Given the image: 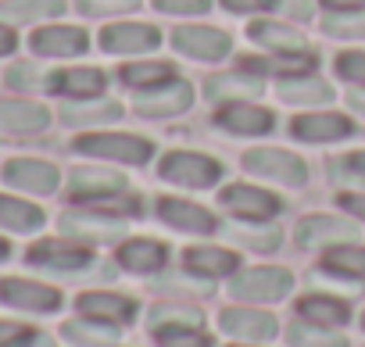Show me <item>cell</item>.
Returning <instances> with one entry per match:
<instances>
[{"mask_svg": "<svg viewBox=\"0 0 365 347\" xmlns=\"http://www.w3.org/2000/svg\"><path fill=\"white\" fill-rule=\"evenodd\" d=\"M79 154H93V157H111V161H129V165H143L150 157V143L125 136V133H86L76 140Z\"/></svg>", "mask_w": 365, "mask_h": 347, "instance_id": "obj_1", "label": "cell"}, {"mask_svg": "<svg viewBox=\"0 0 365 347\" xmlns=\"http://www.w3.org/2000/svg\"><path fill=\"white\" fill-rule=\"evenodd\" d=\"M161 176L168 183H179V187H212L222 176V168H219V161H212L205 154L179 150V154H168L161 161Z\"/></svg>", "mask_w": 365, "mask_h": 347, "instance_id": "obj_2", "label": "cell"}, {"mask_svg": "<svg viewBox=\"0 0 365 347\" xmlns=\"http://www.w3.org/2000/svg\"><path fill=\"white\" fill-rule=\"evenodd\" d=\"M0 301L22 311H54L61 304V294L54 286L29 283V279H0Z\"/></svg>", "mask_w": 365, "mask_h": 347, "instance_id": "obj_3", "label": "cell"}, {"mask_svg": "<svg viewBox=\"0 0 365 347\" xmlns=\"http://www.w3.org/2000/svg\"><path fill=\"white\" fill-rule=\"evenodd\" d=\"M247 168L258 172V176L290 183V187H301V183L308 180L304 161L294 157V154H287V150H251V154H247Z\"/></svg>", "mask_w": 365, "mask_h": 347, "instance_id": "obj_4", "label": "cell"}, {"mask_svg": "<svg viewBox=\"0 0 365 347\" xmlns=\"http://www.w3.org/2000/svg\"><path fill=\"white\" fill-rule=\"evenodd\" d=\"M4 180L19 190H29V194H51V190H58V168L47 161L15 157L4 165Z\"/></svg>", "mask_w": 365, "mask_h": 347, "instance_id": "obj_5", "label": "cell"}, {"mask_svg": "<svg viewBox=\"0 0 365 347\" xmlns=\"http://www.w3.org/2000/svg\"><path fill=\"white\" fill-rule=\"evenodd\" d=\"M290 290V276L283 269H251L233 283L237 297H251V301H276Z\"/></svg>", "mask_w": 365, "mask_h": 347, "instance_id": "obj_6", "label": "cell"}, {"mask_svg": "<svg viewBox=\"0 0 365 347\" xmlns=\"http://www.w3.org/2000/svg\"><path fill=\"white\" fill-rule=\"evenodd\" d=\"M29 261L33 265H43V269L72 272V269L90 265V251L79 247V244H68V240H43V244L29 247Z\"/></svg>", "mask_w": 365, "mask_h": 347, "instance_id": "obj_7", "label": "cell"}, {"mask_svg": "<svg viewBox=\"0 0 365 347\" xmlns=\"http://www.w3.org/2000/svg\"><path fill=\"white\" fill-rule=\"evenodd\" d=\"M158 29L150 26H108L101 33V47L111 54H140V51H154L158 47Z\"/></svg>", "mask_w": 365, "mask_h": 347, "instance_id": "obj_8", "label": "cell"}, {"mask_svg": "<svg viewBox=\"0 0 365 347\" xmlns=\"http://www.w3.org/2000/svg\"><path fill=\"white\" fill-rule=\"evenodd\" d=\"M172 43L182 54H194V58H222L230 51V36L219 29H197V26H182L172 33Z\"/></svg>", "mask_w": 365, "mask_h": 347, "instance_id": "obj_9", "label": "cell"}, {"mask_svg": "<svg viewBox=\"0 0 365 347\" xmlns=\"http://www.w3.org/2000/svg\"><path fill=\"white\" fill-rule=\"evenodd\" d=\"M33 51L47 58H72L86 51V33L72 26H51V29L33 33Z\"/></svg>", "mask_w": 365, "mask_h": 347, "instance_id": "obj_10", "label": "cell"}, {"mask_svg": "<svg viewBox=\"0 0 365 347\" xmlns=\"http://www.w3.org/2000/svg\"><path fill=\"white\" fill-rule=\"evenodd\" d=\"M194 93L187 83H172V86H150L136 97V111L143 115H172V111H182L190 108Z\"/></svg>", "mask_w": 365, "mask_h": 347, "instance_id": "obj_11", "label": "cell"}, {"mask_svg": "<svg viewBox=\"0 0 365 347\" xmlns=\"http://www.w3.org/2000/svg\"><path fill=\"white\" fill-rule=\"evenodd\" d=\"M47 122H51L47 108L33 100H0V129L8 133H40L47 129Z\"/></svg>", "mask_w": 365, "mask_h": 347, "instance_id": "obj_12", "label": "cell"}, {"mask_svg": "<svg viewBox=\"0 0 365 347\" xmlns=\"http://www.w3.org/2000/svg\"><path fill=\"white\" fill-rule=\"evenodd\" d=\"M222 204L233 208L237 215H247V219H272L279 212V201L265 190H255V187H230L222 190Z\"/></svg>", "mask_w": 365, "mask_h": 347, "instance_id": "obj_13", "label": "cell"}, {"mask_svg": "<svg viewBox=\"0 0 365 347\" xmlns=\"http://www.w3.org/2000/svg\"><path fill=\"white\" fill-rule=\"evenodd\" d=\"M68 187H72V197H79V201H97V197H111V194H118L125 183H122V176H115V172L79 168V172H72Z\"/></svg>", "mask_w": 365, "mask_h": 347, "instance_id": "obj_14", "label": "cell"}, {"mask_svg": "<svg viewBox=\"0 0 365 347\" xmlns=\"http://www.w3.org/2000/svg\"><path fill=\"white\" fill-rule=\"evenodd\" d=\"M222 329L233 336H251V340H269L276 333V318L265 311H247V308H230L222 311Z\"/></svg>", "mask_w": 365, "mask_h": 347, "instance_id": "obj_15", "label": "cell"}, {"mask_svg": "<svg viewBox=\"0 0 365 347\" xmlns=\"http://www.w3.org/2000/svg\"><path fill=\"white\" fill-rule=\"evenodd\" d=\"M101 90H104V76L97 68H68L51 79V93L79 97V100H93Z\"/></svg>", "mask_w": 365, "mask_h": 347, "instance_id": "obj_16", "label": "cell"}, {"mask_svg": "<svg viewBox=\"0 0 365 347\" xmlns=\"http://www.w3.org/2000/svg\"><path fill=\"white\" fill-rule=\"evenodd\" d=\"M161 219L168 222V226H175V229H190V233H212L215 229V219L205 212V208H197V204H190V201H161Z\"/></svg>", "mask_w": 365, "mask_h": 347, "instance_id": "obj_17", "label": "cell"}, {"mask_svg": "<svg viewBox=\"0 0 365 347\" xmlns=\"http://www.w3.org/2000/svg\"><path fill=\"white\" fill-rule=\"evenodd\" d=\"M219 122L226 125V129H233V133H269L272 129V115L265 111V108H255V104H226L222 111H219Z\"/></svg>", "mask_w": 365, "mask_h": 347, "instance_id": "obj_18", "label": "cell"}, {"mask_svg": "<svg viewBox=\"0 0 365 347\" xmlns=\"http://www.w3.org/2000/svg\"><path fill=\"white\" fill-rule=\"evenodd\" d=\"M79 311L90 318H104V322H129L136 308L129 297H118V294H83Z\"/></svg>", "mask_w": 365, "mask_h": 347, "instance_id": "obj_19", "label": "cell"}, {"mask_svg": "<svg viewBox=\"0 0 365 347\" xmlns=\"http://www.w3.org/2000/svg\"><path fill=\"white\" fill-rule=\"evenodd\" d=\"M351 233H354L351 226H344L340 219H329V215H312V219H304V222L297 226V240H301L304 247L340 244V240H347Z\"/></svg>", "mask_w": 365, "mask_h": 347, "instance_id": "obj_20", "label": "cell"}, {"mask_svg": "<svg viewBox=\"0 0 365 347\" xmlns=\"http://www.w3.org/2000/svg\"><path fill=\"white\" fill-rule=\"evenodd\" d=\"M315 68L312 54H276V58H244V72L262 76H304Z\"/></svg>", "mask_w": 365, "mask_h": 347, "instance_id": "obj_21", "label": "cell"}, {"mask_svg": "<svg viewBox=\"0 0 365 347\" xmlns=\"http://www.w3.org/2000/svg\"><path fill=\"white\" fill-rule=\"evenodd\" d=\"M347 133H351V122L340 118V115H304V118L294 122V136L315 140V143H322V140H340V136H347Z\"/></svg>", "mask_w": 365, "mask_h": 347, "instance_id": "obj_22", "label": "cell"}, {"mask_svg": "<svg viewBox=\"0 0 365 347\" xmlns=\"http://www.w3.org/2000/svg\"><path fill=\"white\" fill-rule=\"evenodd\" d=\"M0 226L11 233H33L43 226V212L36 204H26L19 197H4L0 194Z\"/></svg>", "mask_w": 365, "mask_h": 347, "instance_id": "obj_23", "label": "cell"}, {"mask_svg": "<svg viewBox=\"0 0 365 347\" xmlns=\"http://www.w3.org/2000/svg\"><path fill=\"white\" fill-rule=\"evenodd\" d=\"M118 261L129 272H154V269L165 265V247L154 244V240H129V244H122Z\"/></svg>", "mask_w": 365, "mask_h": 347, "instance_id": "obj_24", "label": "cell"}, {"mask_svg": "<svg viewBox=\"0 0 365 347\" xmlns=\"http://www.w3.org/2000/svg\"><path fill=\"white\" fill-rule=\"evenodd\" d=\"M61 11H65V0H11V4H0V19L8 22H36Z\"/></svg>", "mask_w": 365, "mask_h": 347, "instance_id": "obj_25", "label": "cell"}, {"mask_svg": "<svg viewBox=\"0 0 365 347\" xmlns=\"http://www.w3.org/2000/svg\"><path fill=\"white\" fill-rule=\"evenodd\" d=\"M187 265L201 276H226L237 269V254L219 251V247H190L187 251Z\"/></svg>", "mask_w": 365, "mask_h": 347, "instance_id": "obj_26", "label": "cell"}, {"mask_svg": "<svg viewBox=\"0 0 365 347\" xmlns=\"http://www.w3.org/2000/svg\"><path fill=\"white\" fill-rule=\"evenodd\" d=\"M247 33H251V40H258V43H265V47L279 51V54H304V40H301V36H294L290 29H283V26L255 22Z\"/></svg>", "mask_w": 365, "mask_h": 347, "instance_id": "obj_27", "label": "cell"}, {"mask_svg": "<svg viewBox=\"0 0 365 347\" xmlns=\"http://www.w3.org/2000/svg\"><path fill=\"white\" fill-rule=\"evenodd\" d=\"M297 311L308 322H319V326H336V322L347 318V304L344 301H333V297H304L297 304Z\"/></svg>", "mask_w": 365, "mask_h": 347, "instance_id": "obj_28", "label": "cell"}, {"mask_svg": "<svg viewBox=\"0 0 365 347\" xmlns=\"http://www.w3.org/2000/svg\"><path fill=\"white\" fill-rule=\"evenodd\" d=\"M122 79H125L129 86H136V90H150V86H161V83L172 79V65H165V61L129 65V68H122Z\"/></svg>", "mask_w": 365, "mask_h": 347, "instance_id": "obj_29", "label": "cell"}, {"mask_svg": "<svg viewBox=\"0 0 365 347\" xmlns=\"http://www.w3.org/2000/svg\"><path fill=\"white\" fill-rule=\"evenodd\" d=\"M326 269L340 276H365V247H329Z\"/></svg>", "mask_w": 365, "mask_h": 347, "instance_id": "obj_30", "label": "cell"}, {"mask_svg": "<svg viewBox=\"0 0 365 347\" xmlns=\"http://www.w3.org/2000/svg\"><path fill=\"white\" fill-rule=\"evenodd\" d=\"M65 336H72L79 343H108V340H115V329H111V322L86 315V322H68L65 326Z\"/></svg>", "mask_w": 365, "mask_h": 347, "instance_id": "obj_31", "label": "cell"}, {"mask_svg": "<svg viewBox=\"0 0 365 347\" xmlns=\"http://www.w3.org/2000/svg\"><path fill=\"white\" fill-rule=\"evenodd\" d=\"M118 115V104L111 100H101V104H68L61 111V118L68 125H79V122H104V118H115Z\"/></svg>", "mask_w": 365, "mask_h": 347, "instance_id": "obj_32", "label": "cell"}, {"mask_svg": "<svg viewBox=\"0 0 365 347\" xmlns=\"http://www.w3.org/2000/svg\"><path fill=\"white\" fill-rule=\"evenodd\" d=\"M158 343L161 347H212V340L205 333H197L194 326H168L158 329Z\"/></svg>", "mask_w": 365, "mask_h": 347, "instance_id": "obj_33", "label": "cell"}, {"mask_svg": "<svg viewBox=\"0 0 365 347\" xmlns=\"http://www.w3.org/2000/svg\"><path fill=\"white\" fill-rule=\"evenodd\" d=\"M326 33H329V36H365V8L329 15V19H326Z\"/></svg>", "mask_w": 365, "mask_h": 347, "instance_id": "obj_34", "label": "cell"}, {"mask_svg": "<svg viewBox=\"0 0 365 347\" xmlns=\"http://www.w3.org/2000/svg\"><path fill=\"white\" fill-rule=\"evenodd\" d=\"M290 340H294V347H344V340L336 333L312 329V326H290Z\"/></svg>", "mask_w": 365, "mask_h": 347, "instance_id": "obj_35", "label": "cell"}, {"mask_svg": "<svg viewBox=\"0 0 365 347\" xmlns=\"http://www.w3.org/2000/svg\"><path fill=\"white\" fill-rule=\"evenodd\" d=\"M287 100H329L333 93H329V86L326 83H287L283 90H279Z\"/></svg>", "mask_w": 365, "mask_h": 347, "instance_id": "obj_36", "label": "cell"}, {"mask_svg": "<svg viewBox=\"0 0 365 347\" xmlns=\"http://www.w3.org/2000/svg\"><path fill=\"white\" fill-rule=\"evenodd\" d=\"M40 336L22 322H0V347H33Z\"/></svg>", "mask_w": 365, "mask_h": 347, "instance_id": "obj_37", "label": "cell"}, {"mask_svg": "<svg viewBox=\"0 0 365 347\" xmlns=\"http://www.w3.org/2000/svg\"><path fill=\"white\" fill-rule=\"evenodd\" d=\"M140 0H79V8L86 15H111V11H129Z\"/></svg>", "mask_w": 365, "mask_h": 347, "instance_id": "obj_38", "label": "cell"}, {"mask_svg": "<svg viewBox=\"0 0 365 347\" xmlns=\"http://www.w3.org/2000/svg\"><path fill=\"white\" fill-rule=\"evenodd\" d=\"M336 72L351 83H365V54H340L336 58Z\"/></svg>", "mask_w": 365, "mask_h": 347, "instance_id": "obj_39", "label": "cell"}, {"mask_svg": "<svg viewBox=\"0 0 365 347\" xmlns=\"http://www.w3.org/2000/svg\"><path fill=\"white\" fill-rule=\"evenodd\" d=\"M161 11H172V15H197V11H208L212 0H154Z\"/></svg>", "mask_w": 365, "mask_h": 347, "instance_id": "obj_40", "label": "cell"}, {"mask_svg": "<svg viewBox=\"0 0 365 347\" xmlns=\"http://www.w3.org/2000/svg\"><path fill=\"white\" fill-rule=\"evenodd\" d=\"M333 168L344 172V180H358V183H365V150H361V154H351V157H344V161H336Z\"/></svg>", "mask_w": 365, "mask_h": 347, "instance_id": "obj_41", "label": "cell"}, {"mask_svg": "<svg viewBox=\"0 0 365 347\" xmlns=\"http://www.w3.org/2000/svg\"><path fill=\"white\" fill-rule=\"evenodd\" d=\"M230 11H269L276 8V0H222Z\"/></svg>", "mask_w": 365, "mask_h": 347, "instance_id": "obj_42", "label": "cell"}, {"mask_svg": "<svg viewBox=\"0 0 365 347\" xmlns=\"http://www.w3.org/2000/svg\"><path fill=\"white\" fill-rule=\"evenodd\" d=\"M340 204H344L347 212H354V215L365 219V197H361V194H340Z\"/></svg>", "mask_w": 365, "mask_h": 347, "instance_id": "obj_43", "label": "cell"}, {"mask_svg": "<svg viewBox=\"0 0 365 347\" xmlns=\"http://www.w3.org/2000/svg\"><path fill=\"white\" fill-rule=\"evenodd\" d=\"M322 4L333 11H358V8H365V0H322Z\"/></svg>", "mask_w": 365, "mask_h": 347, "instance_id": "obj_44", "label": "cell"}, {"mask_svg": "<svg viewBox=\"0 0 365 347\" xmlns=\"http://www.w3.org/2000/svg\"><path fill=\"white\" fill-rule=\"evenodd\" d=\"M15 51V33L0 26V54H11Z\"/></svg>", "mask_w": 365, "mask_h": 347, "instance_id": "obj_45", "label": "cell"}, {"mask_svg": "<svg viewBox=\"0 0 365 347\" xmlns=\"http://www.w3.org/2000/svg\"><path fill=\"white\" fill-rule=\"evenodd\" d=\"M351 108H358V111H365V93H351Z\"/></svg>", "mask_w": 365, "mask_h": 347, "instance_id": "obj_46", "label": "cell"}, {"mask_svg": "<svg viewBox=\"0 0 365 347\" xmlns=\"http://www.w3.org/2000/svg\"><path fill=\"white\" fill-rule=\"evenodd\" d=\"M0 258H8V244L4 240H0Z\"/></svg>", "mask_w": 365, "mask_h": 347, "instance_id": "obj_47", "label": "cell"}]
</instances>
